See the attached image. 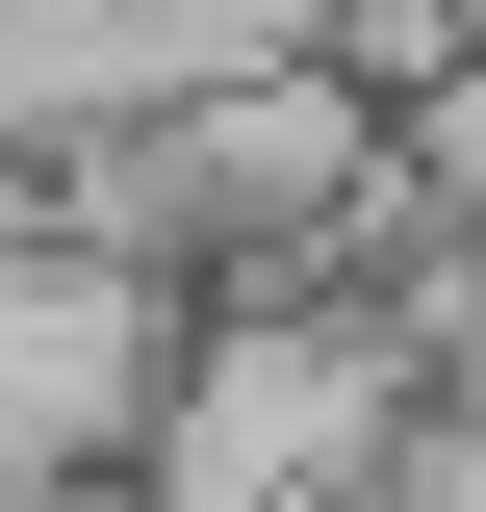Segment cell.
<instances>
[{
  "instance_id": "cell-1",
  "label": "cell",
  "mask_w": 486,
  "mask_h": 512,
  "mask_svg": "<svg viewBox=\"0 0 486 512\" xmlns=\"http://www.w3.org/2000/svg\"><path fill=\"white\" fill-rule=\"evenodd\" d=\"M410 410H435V359L384 333V282H231V308H180V359H154L128 512H333V487H410Z\"/></svg>"
}]
</instances>
